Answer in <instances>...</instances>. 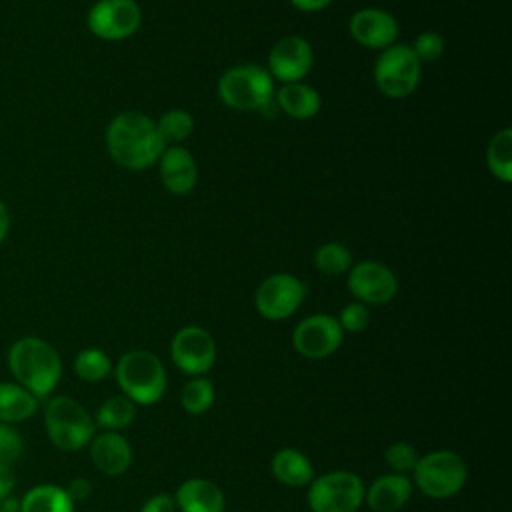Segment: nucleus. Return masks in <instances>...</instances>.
Masks as SVG:
<instances>
[{
	"mask_svg": "<svg viewBox=\"0 0 512 512\" xmlns=\"http://www.w3.org/2000/svg\"><path fill=\"white\" fill-rule=\"evenodd\" d=\"M164 148L166 144L156 128V120L144 112H120L106 128V150L122 168H150L160 160Z\"/></svg>",
	"mask_w": 512,
	"mask_h": 512,
	"instance_id": "obj_1",
	"label": "nucleus"
},
{
	"mask_svg": "<svg viewBox=\"0 0 512 512\" xmlns=\"http://www.w3.org/2000/svg\"><path fill=\"white\" fill-rule=\"evenodd\" d=\"M8 368L16 384L24 386L38 400L48 398L62 378L60 354L38 336H24L10 346Z\"/></svg>",
	"mask_w": 512,
	"mask_h": 512,
	"instance_id": "obj_2",
	"label": "nucleus"
},
{
	"mask_svg": "<svg viewBox=\"0 0 512 512\" xmlns=\"http://www.w3.org/2000/svg\"><path fill=\"white\" fill-rule=\"evenodd\" d=\"M274 78L256 64H238L228 68L218 80V98L224 106L252 112L268 110L274 102Z\"/></svg>",
	"mask_w": 512,
	"mask_h": 512,
	"instance_id": "obj_3",
	"label": "nucleus"
},
{
	"mask_svg": "<svg viewBox=\"0 0 512 512\" xmlns=\"http://www.w3.org/2000/svg\"><path fill=\"white\" fill-rule=\"evenodd\" d=\"M116 382L126 398L134 404H156L166 390V370L160 358L150 350H130L120 356Z\"/></svg>",
	"mask_w": 512,
	"mask_h": 512,
	"instance_id": "obj_4",
	"label": "nucleus"
},
{
	"mask_svg": "<svg viewBox=\"0 0 512 512\" xmlns=\"http://www.w3.org/2000/svg\"><path fill=\"white\" fill-rule=\"evenodd\" d=\"M44 426L50 442L64 452H76L88 446L96 432L94 418L70 396H54L46 402Z\"/></svg>",
	"mask_w": 512,
	"mask_h": 512,
	"instance_id": "obj_5",
	"label": "nucleus"
},
{
	"mask_svg": "<svg viewBox=\"0 0 512 512\" xmlns=\"http://www.w3.org/2000/svg\"><path fill=\"white\" fill-rule=\"evenodd\" d=\"M412 484L434 500H444L458 494L468 478L464 458L452 450H434L418 458Z\"/></svg>",
	"mask_w": 512,
	"mask_h": 512,
	"instance_id": "obj_6",
	"label": "nucleus"
},
{
	"mask_svg": "<svg viewBox=\"0 0 512 512\" xmlns=\"http://www.w3.org/2000/svg\"><path fill=\"white\" fill-rule=\"evenodd\" d=\"M422 62L408 44H392L380 52L374 64V82L388 98H406L418 84Z\"/></svg>",
	"mask_w": 512,
	"mask_h": 512,
	"instance_id": "obj_7",
	"label": "nucleus"
},
{
	"mask_svg": "<svg viewBox=\"0 0 512 512\" xmlns=\"http://www.w3.org/2000/svg\"><path fill=\"white\" fill-rule=\"evenodd\" d=\"M364 482L348 470H334L308 484L312 512H356L364 502Z\"/></svg>",
	"mask_w": 512,
	"mask_h": 512,
	"instance_id": "obj_8",
	"label": "nucleus"
},
{
	"mask_svg": "<svg viewBox=\"0 0 512 512\" xmlns=\"http://www.w3.org/2000/svg\"><path fill=\"white\" fill-rule=\"evenodd\" d=\"M88 30L108 42L130 38L142 24V10L134 0H98L86 16Z\"/></svg>",
	"mask_w": 512,
	"mask_h": 512,
	"instance_id": "obj_9",
	"label": "nucleus"
},
{
	"mask_svg": "<svg viewBox=\"0 0 512 512\" xmlns=\"http://www.w3.org/2000/svg\"><path fill=\"white\" fill-rule=\"evenodd\" d=\"M304 296V284L294 274L278 272L260 282L254 294V304L260 316L278 322L292 316L300 308Z\"/></svg>",
	"mask_w": 512,
	"mask_h": 512,
	"instance_id": "obj_10",
	"label": "nucleus"
},
{
	"mask_svg": "<svg viewBox=\"0 0 512 512\" xmlns=\"http://www.w3.org/2000/svg\"><path fill=\"white\" fill-rule=\"evenodd\" d=\"M170 356L184 374L202 376L216 362V342L208 330L184 326L172 336Z\"/></svg>",
	"mask_w": 512,
	"mask_h": 512,
	"instance_id": "obj_11",
	"label": "nucleus"
},
{
	"mask_svg": "<svg viewBox=\"0 0 512 512\" xmlns=\"http://www.w3.org/2000/svg\"><path fill=\"white\" fill-rule=\"evenodd\" d=\"M344 332L330 314H312L296 324L292 332L294 350L310 360H322L334 354L342 344Z\"/></svg>",
	"mask_w": 512,
	"mask_h": 512,
	"instance_id": "obj_12",
	"label": "nucleus"
},
{
	"mask_svg": "<svg viewBox=\"0 0 512 512\" xmlns=\"http://www.w3.org/2000/svg\"><path fill=\"white\" fill-rule=\"evenodd\" d=\"M346 284L356 302L372 306L390 302L398 292V280L394 272L376 260H364L350 266Z\"/></svg>",
	"mask_w": 512,
	"mask_h": 512,
	"instance_id": "obj_13",
	"label": "nucleus"
},
{
	"mask_svg": "<svg viewBox=\"0 0 512 512\" xmlns=\"http://www.w3.org/2000/svg\"><path fill=\"white\" fill-rule=\"evenodd\" d=\"M314 62V52L312 46L306 38L302 36H284L280 38L270 54H268V72L272 78L292 84V82H302V78L310 72Z\"/></svg>",
	"mask_w": 512,
	"mask_h": 512,
	"instance_id": "obj_14",
	"label": "nucleus"
},
{
	"mask_svg": "<svg viewBox=\"0 0 512 512\" xmlns=\"http://www.w3.org/2000/svg\"><path fill=\"white\" fill-rule=\"evenodd\" d=\"M348 30L360 46L372 48V50H384L396 44L400 34V24L390 12L382 8H360L352 14L348 22Z\"/></svg>",
	"mask_w": 512,
	"mask_h": 512,
	"instance_id": "obj_15",
	"label": "nucleus"
},
{
	"mask_svg": "<svg viewBox=\"0 0 512 512\" xmlns=\"http://www.w3.org/2000/svg\"><path fill=\"white\" fill-rule=\"evenodd\" d=\"M158 164H160V180L170 194L184 196L194 190L198 180V166L188 148L180 144L166 146Z\"/></svg>",
	"mask_w": 512,
	"mask_h": 512,
	"instance_id": "obj_16",
	"label": "nucleus"
},
{
	"mask_svg": "<svg viewBox=\"0 0 512 512\" xmlns=\"http://www.w3.org/2000/svg\"><path fill=\"white\" fill-rule=\"evenodd\" d=\"M88 446L92 464L106 476H120L132 464V446L120 432L106 430L94 434Z\"/></svg>",
	"mask_w": 512,
	"mask_h": 512,
	"instance_id": "obj_17",
	"label": "nucleus"
},
{
	"mask_svg": "<svg viewBox=\"0 0 512 512\" xmlns=\"http://www.w3.org/2000/svg\"><path fill=\"white\" fill-rule=\"evenodd\" d=\"M412 488L406 474H382L364 490V500L372 512H398L410 500Z\"/></svg>",
	"mask_w": 512,
	"mask_h": 512,
	"instance_id": "obj_18",
	"label": "nucleus"
},
{
	"mask_svg": "<svg viewBox=\"0 0 512 512\" xmlns=\"http://www.w3.org/2000/svg\"><path fill=\"white\" fill-rule=\"evenodd\" d=\"M180 512H224L226 500L220 486L208 478L184 480L174 496Z\"/></svg>",
	"mask_w": 512,
	"mask_h": 512,
	"instance_id": "obj_19",
	"label": "nucleus"
},
{
	"mask_svg": "<svg viewBox=\"0 0 512 512\" xmlns=\"http://www.w3.org/2000/svg\"><path fill=\"white\" fill-rule=\"evenodd\" d=\"M270 472L280 484L290 488L308 486L316 478L310 458L296 448H280L270 460Z\"/></svg>",
	"mask_w": 512,
	"mask_h": 512,
	"instance_id": "obj_20",
	"label": "nucleus"
},
{
	"mask_svg": "<svg viewBox=\"0 0 512 512\" xmlns=\"http://www.w3.org/2000/svg\"><path fill=\"white\" fill-rule=\"evenodd\" d=\"M276 98V106L288 114L290 118L296 120H308L312 116L318 114L320 110V94L302 82H292V84H284L274 92Z\"/></svg>",
	"mask_w": 512,
	"mask_h": 512,
	"instance_id": "obj_21",
	"label": "nucleus"
},
{
	"mask_svg": "<svg viewBox=\"0 0 512 512\" xmlns=\"http://www.w3.org/2000/svg\"><path fill=\"white\" fill-rule=\"evenodd\" d=\"M38 398L16 382H0V422L16 424L38 410Z\"/></svg>",
	"mask_w": 512,
	"mask_h": 512,
	"instance_id": "obj_22",
	"label": "nucleus"
},
{
	"mask_svg": "<svg viewBox=\"0 0 512 512\" xmlns=\"http://www.w3.org/2000/svg\"><path fill=\"white\" fill-rule=\"evenodd\" d=\"M20 512H74V502L66 488L56 484H40L22 496Z\"/></svg>",
	"mask_w": 512,
	"mask_h": 512,
	"instance_id": "obj_23",
	"label": "nucleus"
},
{
	"mask_svg": "<svg viewBox=\"0 0 512 512\" xmlns=\"http://www.w3.org/2000/svg\"><path fill=\"white\" fill-rule=\"evenodd\" d=\"M486 164L492 176L500 182H512V130L502 128L496 132L486 148Z\"/></svg>",
	"mask_w": 512,
	"mask_h": 512,
	"instance_id": "obj_24",
	"label": "nucleus"
},
{
	"mask_svg": "<svg viewBox=\"0 0 512 512\" xmlns=\"http://www.w3.org/2000/svg\"><path fill=\"white\" fill-rule=\"evenodd\" d=\"M134 416H136V404L124 394H120V396H110L100 404L94 422L104 430L118 432L128 424H132Z\"/></svg>",
	"mask_w": 512,
	"mask_h": 512,
	"instance_id": "obj_25",
	"label": "nucleus"
},
{
	"mask_svg": "<svg viewBox=\"0 0 512 512\" xmlns=\"http://www.w3.org/2000/svg\"><path fill=\"white\" fill-rule=\"evenodd\" d=\"M74 372L84 382H100L112 372V360L100 348H84L74 358Z\"/></svg>",
	"mask_w": 512,
	"mask_h": 512,
	"instance_id": "obj_26",
	"label": "nucleus"
},
{
	"mask_svg": "<svg viewBox=\"0 0 512 512\" xmlns=\"http://www.w3.org/2000/svg\"><path fill=\"white\" fill-rule=\"evenodd\" d=\"M214 386L208 378L196 376L188 380L180 390V404L188 414H204L214 404Z\"/></svg>",
	"mask_w": 512,
	"mask_h": 512,
	"instance_id": "obj_27",
	"label": "nucleus"
},
{
	"mask_svg": "<svg viewBox=\"0 0 512 512\" xmlns=\"http://www.w3.org/2000/svg\"><path fill=\"white\" fill-rule=\"evenodd\" d=\"M156 128H158L166 146L180 144L192 134L194 118H192L190 112L174 108V110H168L160 116V120L156 122Z\"/></svg>",
	"mask_w": 512,
	"mask_h": 512,
	"instance_id": "obj_28",
	"label": "nucleus"
},
{
	"mask_svg": "<svg viewBox=\"0 0 512 512\" xmlns=\"http://www.w3.org/2000/svg\"><path fill=\"white\" fill-rule=\"evenodd\" d=\"M314 264L320 272L328 276H338L350 270L352 254L340 242H326L314 252Z\"/></svg>",
	"mask_w": 512,
	"mask_h": 512,
	"instance_id": "obj_29",
	"label": "nucleus"
},
{
	"mask_svg": "<svg viewBox=\"0 0 512 512\" xmlns=\"http://www.w3.org/2000/svg\"><path fill=\"white\" fill-rule=\"evenodd\" d=\"M418 452L412 444L408 442H394L386 448V454H384V460L386 464L390 466L392 472L396 474H406V472H412L416 462H418Z\"/></svg>",
	"mask_w": 512,
	"mask_h": 512,
	"instance_id": "obj_30",
	"label": "nucleus"
},
{
	"mask_svg": "<svg viewBox=\"0 0 512 512\" xmlns=\"http://www.w3.org/2000/svg\"><path fill=\"white\" fill-rule=\"evenodd\" d=\"M410 48L414 50V54L420 62H436L444 54L446 44L438 32L428 30V32H420Z\"/></svg>",
	"mask_w": 512,
	"mask_h": 512,
	"instance_id": "obj_31",
	"label": "nucleus"
},
{
	"mask_svg": "<svg viewBox=\"0 0 512 512\" xmlns=\"http://www.w3.org/2000/svg\"><path fill=\"white\" fill-rule=\"evenodd\" d=\"M22 456V436L12 424L0 422V464L12 466Z\"/></svg>",
	"mask_w": 512,
	"mask_h": 512,
	"instance_id": "obj_32",
	"label": "nucleus"
},
{
	"mask_svg": "<svg viewBox=\"0 0 512 512\" xmlns=\"http://www.w3.org/2000/svg\"><path fill=\"white\" fill-rule=\"evenodd\" d=\"M336 320L342 332H362L370 322V312L366 304L350 302L340 310V316Z\"/></svg>",
	"mask_w": 512,
	"mask_h": 512,
	"instance_id": "obj_33",
	"label": "nucleus"
},
{
	"mask_svg": "<svg viewBox=\"0 0 512 512\" xmlns=\"http://www.w3.org/2000/svg\"><path fill=\"white\" fill-rule=\"evenodd\" d=\"M140 512H176L174 496H170V494H166V492L154 494L152 498H148V500L144 502V506L140 508Z\"/></svg>",
	"mask_w": 512,
	"mask_h": 512,
	"instance_id": "obj_34",
	"label": "nucleus"
},
{
	"mask_svg": "<svg viewBox=\"0 0 512 512\" xmlns=\"http://www.w3.org/2000/svg\"><path fill=\"white\" fill-rule=\"evenodd\" d=\"M66 492L72 498V502L86 500L92 494V484L86 478H72L70 484L66 486Z\"/></svg>",
	"mask_w": 512,
	"mask_h": 512,
	"instance_id": "obj_35",
	"label": "nucleus"
},
{
	"mask_svg": "<svg viewBox=\"0 0 512 512\" xmlns=\"http://www.w3.org/2000/svg\"><path fill=\"white\" fill-rule=\"evenodd\" d=\"M14 486H16L14 468L8 466V464H0V500L12 496Z\"/></svg>",
	"mask_w": 512,
	"mask_h": 512,
	"instance_id": "obj_36",
	"label": "nucleus"
},
{
	"mask_svg": "<svg viewBox=\"0 0 512 512\" xmlns=\"http://www.w3.org/2000/svg\"><path fill=\"white\" fill-rule=\"evenodd\" d=\"M300 12H320L332 4V0H290Z\"/></svg>",
	"mask_w": 512,
	"mask_h": 512,
	"instance_id": "obj_37",
	"label": "nucleus"
},
{
	"mask_svg": "<svg viewBox=\"0 0 512 512\" xmlns=\"http://www.w3.org/2000/svg\"><path fill=\"white\" fill-rule=\"evenodd\" d=\"M8 230H10V212H8V206L0 200V244L6 240Z\"/></svg>",
	"mask_w": 512,
	"mask_h": 512,
	"instance_id": "obj_38",
	"label": "nucleus"
},
{
	"mask_svg": "<svg viewBox=\"0 0 512 512\" xmlns=\"http://www.w3.org/2000/svg\"><path fill=\"white\" fill-rule=\"evenodd\" d=\"M0 512H20V500L8 496L0 500Z\"/></svg>",
	"mask_w": 512,
	"mask_h": 512,
	"instance_id": "obj_39",
	"label": "nucleus"
}]
</instances>
